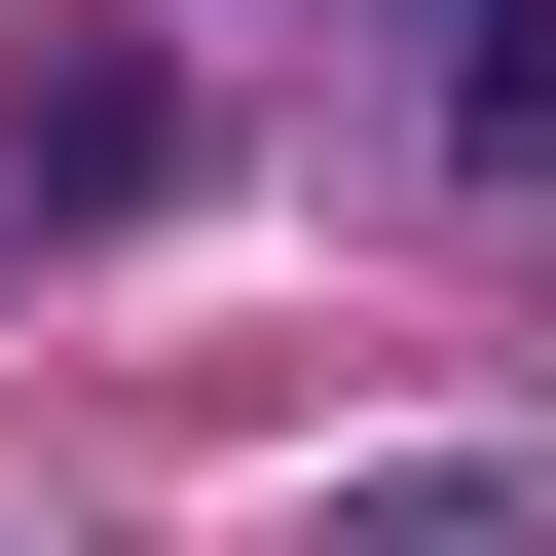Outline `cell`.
<instances>
[{"label": "cell", "mask_w": 556, "mask_h": 556, "mask_svg": "<svg viewBox=\"0 0 556 556\" xmlns=\"http://www.w3.org/2000/svg\"><path fill=\"white\" fill-rule=\"evenodd\" d=\"M445 149H519V186H556V0H445Z\"/></svg>", "instance_id": "obj_2"}, {"label": "cell", "mask_w": 556, "mask_h": 556, "mask_svg": "<svg viewBox=\"0 0 556 556\" xmlns=\"http://www.w3.org/2000/svg\"><path fill=\"white\" fill-rule=\"evenodd\" d=\"M112 223H186V38L38 0V38H0V260H112Z\"/></svg>", "instance_id": "obj_1"}]
</instances>
